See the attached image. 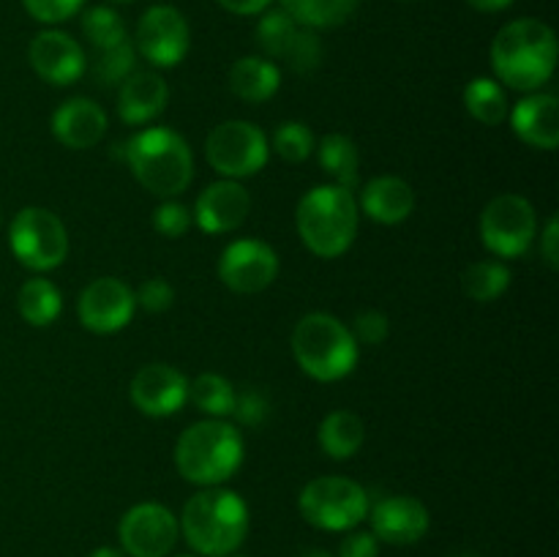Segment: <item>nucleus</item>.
Masks as SVG:
<instances>
[{
	"instance_id": "473e14b6",
	"label": "nucleus",
	"mask_w": 559,
	"mask_h": 557,
	"mask_svg": "<svg viewBox=\"0 0 559 557\" xmlns=\"http://www.w3.org/2000/svg\"><path fill=\"white\" fill-rule=\"evenodd\" d=\"M134 63H136V49H134V42L129 38V42L118 44V47L96 52V58H93V66H91V74L98 85L112 87V85H120V82L134 71Z\"/></svg>"
},
{
	"instance_id": "f8f14e48",
	"label": "nucleus",
	"mask_w": 559,
	"mask_h": 557,
	"mask_svg": "<svg viewBox=\"0 0 559 557\" xmlns=\"http://www.w3.org/2000/svg\"><path fill=\"white\" fill-rule=\"evenodd\" d=\"M178 535V517L162 502H136L118 524L120 546L129 557H167Z\"/></svg>"
},
{
	"instance_id": "7c9ffc66",
	"label": "nucleus",
	"mask_w": 559,
	"mask_h": 557,
	"mask_svg": "<svg viewBox=\"0 0 559 557\" xmlns=\"http://www.w3.org/2000/svg\"><path fill=\"white\" fill-rule=\"evenodd\" d=\"M511 284V271L500 260H478L464 271L462 289L467 298L478 304H491L500 298Z\"/></svg>"
},
{
	"instance_id": "4c0bfd02",
	"label": "nucleus",
	"mask_w": 559,
	"mask_h": 557,
	"mask_svg": "<svg viewBox=\"0 0 559 557\" xmlns=\"http://www.w3.org/2000/svg\"><path fill=\"white\" fill-rule=\"evenodd\" d=\"M353 336L355 342H364V344H380L388 339V331H391V325H388V317L382 315V311L377 309H369V311H360L358 317H355L353 322Z\"/></svg>"
},
{
	"instance_id": "2eb2a0df",
	"label": "nucleus",
	"mask_w": 559,
	"mask_h": 557,
	"mask_svg": "<svg viewBox=\"0 0 559 557\" xmlns=\"http://www.w3.org/2000/svg\"><path fill=\"white\" fill-rule=\"evenodd\" d=\"M136 311L134 289L115 276L93 278L76 300L80 322L91 333H118L131 322Z\"/></svg>"
},
{
	"instance_id": "9d476101",
	"label": "nucleus",
	"mask_w": 559,
	"mask_h": 557,
	"mask_svg": "<svg viewBox=\"0 0 559 557\" xmlns=\"http://www.w3.org/2000/svg\"><path fill=\"white\" fill-rule=\"evenodd\" d=\"M205 156L222 178H251L267 164L271 147L260 126L249 120H224L207 134Z\"/></svg>"
},
{
	"instance_id": "ea45409f",
	"label": "nucleus",
	"mask_w": 559,
	"mask_h": 557,
	"mask_svg": "<svg viewBox=\"0 0 559 557\" xmlns=\"http://www.w3.org/2000/svg\"><path fill=\"white\" fill-rule=\"evenodd\" d=\"M338 557H380V541L374 538V533L355 530L342 541Z\"/></svg>"
},
{
	"instance_id": "6ab92c4d",
	"label": "nucleus",
	"mask_w": 559,
	"mask_h": 557,
	"mask_svg": "<svg viewBox=\"0 0 559 557\" xmlns=\"http://www.w3.org/2000/svg\"><path fill=\"white\" fill-rule=\"evenodd\" d=\"M249 211L251 197L246 186L238 183V180L222 178L202 189L191 216H194L197 227L202 233L222 235L238 229L246 222V216H249Z\"/></svg>"
},
{
	"instance_id": "a878e982",
	"label": "nucleus",
	"mask_w": 559,
	"mask_h": 557,
	"mask_svg": "<svg viewBox=\"0 0 559 557\" xmlns=\"http://www.w3.org/2000/svg\"><path fill=\"white\" fill-rule=\"evenodd\" d=\"M16 309H20L22 320L27 325L47 328L63 311V295L49 278H27L20 287V295H16Z\"/></svg>"
},
{
	"instance_id": "09e8293b",
	"label": "nucleus",
	"mask_w": 559,
	"mask_h": 557,
	"mask_svg": "<svg viewBox=\"0 0 559 557\" xmlns=\"http://www.w3.org/2000/svg\"><path fill=\"white\" fill-rule=\"evenodd\" d=\"M180 557H197V555H180Z\"/></svg>"
},
{
	"instance_id": "f3484780",
	"label": "nucleus",
	"mask_w": 559,
	"mask_h": 557,
	"mask_svg": "<svg viewBox=\"0 0 559 557\" xmlns=\"http://www.w3.org/2000/svg\"><path fill=\"white\" fill-rule=\"evenodd\" d=\"M33 71L49 85H74L87 69L85 49L63 31H41L27 47Z\"/></svg>"
},
{
	"instance_id": "49530a36",
	"label": "nucleus",
	"mask_w": 559,
	"mask_h": 557,
	"mask_svg": "<svg viewBox=\"0 0 559 557\" xmlns=\"http://www.w3.org/2000/svg\"><path fill=\"white\" fill-rule=\"evenodd\" d=\"M109 3H115V5H120V3H131V0H109Z\"/></svg>"
},
{
	"instance_id": "20e7f679",
	"label": "nucleus",
	"mask_w": 559,
	"mask_h": 557,
	"mask_svg": "<svg viewBox=\"0 0 559 557\" xmlns=\"http://www.w3.org/2000/svg\"><path fill=\"white\" fill-rule=\"evenodd\" d=\"M243 437L238 426L224 418H207L191 424L175 446V467L189 484L222 486L243 464Z\"/></svg>"
},
{
	"instance_id": "4be33fe9",
	"label": "nucleus",
	"mask_w": 559,
	"mask_h": 557,
	"mask_svg": "<svg viewBox=\"0 0 559 557\" xmlns=\"http://www.w3.org/2000/svg\"><path fill=\"white\" fill-rule=\"evenodd\" d=\"M169 87L156 71H131L118 91V115L123 123L140 126L151 123L153 118L167 109Z\"/></svg>"
},
{
	"instance_id": "37998d69",
	"label": "nucleus",
	"mask_w": 559,
	"mask_h": 557,
	"mask_svg": "<svg viewBox=\"0 0 559 557\" xmlns=\"http://www.w3.org/2000/svg\"><path fill=\"white\" fill-rule=\"evenodd\" d=\"M513 0H467V5H473L475 11H484V14H495V11H506Z\"/></svg>"
},
{
	"instance_id": "393cba45",
	"label": "nucleus",
	"mask_w": 559,
	"mask_h": 557,
	"mask_svg": "<svg viewBox=\"0 0 559 557\" xmlns=\"http://www.w3.org/2000/svg\"><path fill=\"white\" fill-rule=\"evenodd\" d=\"M317 440H320L322 451L328 457L344 462V459H353L360 451V446H364L366 424L353 410H333V413L322 418Z\"/></svg>"
},
{
	"instance_id": "6e6552de",
	"label": "nucleus",
	"mask_w": 559,
	"mask_h": 557,
	"mask_svg": "<svg viewBox=\"0 0 559 557\" xmlns=\"http://www.w3.org/2000/svg\"><path fill=\"white\" fill-rule=\"evenodd\" d=\"M9 244L16 260L31 271H52L69 254V233L58 213L47 208L27 205L14 216L9 227Z\"/></svg>"
},
{
	"instance_id": "a19ab883",
	"label": "nucleus",
	"mask_w": 559,
	"mask_h": 557,
	"mask_svg": "<svg viewBox=\"0 0 559 557\" xmlns=\"http://www.w3.org/2000/svg\"><path fill=\"white\" fill-rule=\"evenodd\" d=\"M540 254H544L546 265H549L551 271H557L559 268V218L557 216H549V222H546L544 235H540Z\"/></svg>"
},
{
	"instance_id": "f257e3e1",
	"label": "nucleus",
	"mask_w": 559,
	"mask_h": 557,
	"mask_svg": "<svg viewBox=\"0 0 559 557\" xmlns=\"http://www.w3.org/2000/svg\"><path fill=\"white\" fill-rule=\"evenodd\" d=\"M491 69L513 91L535 93L557 69L555 31L533 16L508 22L491 42Z\"/></svg>"
},
{
	"instance_id": "412c9836",
	"label": "nucleus",
	"mask_w": 559,
	"mask_h": 557,
	"mask_svg": "<svg viewBox=\"0 0 559 557\" xmlns=\"http://www.w3.org/2000/svg\"><path fill=\"white\" fill-rule=\"evenodd\" d=\"M513 134L538 151H557L559 145V98L551 93H530L508 112Z\"/></svg>"
},
{
	"instance_id": "ddd939ff",
	"label": "nucleus",
	"mask_w": 559,
	"mask_h": 557,
	"mask_svg": "<svg viewBox=\"0 0 559 557\" xmlns=\"http://www.w3.org/2000/svg\"><path fill=\"white\" fill-rule=\"evenodd\" d=\"M191 44L189 22L175 5H151L136 22L134 49L156 69H175Z\"/></svg>"
},
{
	"instance_id": "58836bf2",
	"label": "nucleus",
	"mask_w": 559,
	"mask_h": 557,
	"mask_svg": "<svg viewBox=\"0 0 559 557\" xmlns=\"http://www.w3.org/2000/svg\"><path fill=\"white\" fill-rule=\"evenodd\" d=\"M229 415H235L243 426H260L267 418V399L260 391L235 393V407Z\"/></svg>"
},
{
	"instance_id": "a211bd4d",
	"label": "nucleus",
	"mask_w": 559,
	"mask_h": 557,
	"mask_svg": "<svg viewBox=\"0 0 559 557\" xmlns=\"http://www.w3.org/2000/svg\"><path fill=\"white\" fill-rule=\"evenodd\" d=\"M371 533L377 541H385L391 546L418 544L429 533V508L409 495H391L385 500L369 508Z\"/></svg>"
},
{
	"instance_id": "bb28decb",
	"label": "nucleus",
	"mask_w": 559,
	"mask_h": 557,
	"mask_svg": "<svg viewBox=\"0 0 559 557\" xmlns=\"http://www.w3.org/2000/svg\"><path fill=\"white\" fill-rule=\"evenodd\" d=\"M317 158H320L322 169L336 180V186L353 191L358 186V169H360V153L358 145L349 140L347 134H325L317 147Z\"/></svg>"
},
{
	"instance_id": "dca6fc26",
	"label": "nucleus",
	"mask_w": 559,
	"mask_h": 557,
	"mask_svg": "<svg viewBox=\"0 0 559 557\" xmlns=\"http://www.w3.org/2000/svg\"><path fill=\"white\" fill-rule=\"evenodd\" d=\"M131 402L151 418L175 415L189 399V380L169 364H147L131 380Z\"/></svg>"
},
{
	"instance_id": "5701e85b",
	"label": "nucleus",
	"mask_w": 559,
	"mask_h": 557,
	"mask_svg": "<svg viewBox=\"0 0 559 557\" xmlns=\"http://www.w3.org/2000/svg\"><path fill=\"white\" fill-rule=\"evenodd\" d=\"M358 208L377 224H399L415 211L413 186L396 175L371 178L360 191Z\"/></svg>"
},
{
	"instance_id": "9b49d317",
	"label": "nucleus",
	"mask_w": 559,
	"mask_h": 557,
	"mask_svg": "<svg viewBox=\"0 0 559 557\" xmlns=\"http://www.w3.org/2000/svg\"><path fill=\"white\" fill-rule=\"evenodd\" d=\"M257 42L267 60H284L295 74H311L322 63V44L311 27L298 25L287 11H265L257 25Z\"/></svg>"
},
{
	"instance_id": "c03bdc74",
	"label": "nucleus",
	"mask_w": 559,
	"mask_h": 557,
	"mask_svg": "<svg viewBox=\"0 0 559 557\" xmlns=\"http://www.w3.org/2000/svg\"><path fill=\"white\" fill-rule=\"evenodd\" d=\"M91 557H126L123 549H115V546H98V549H93Z\"/></svg>"
},
{
	"instance_id": "e433bc0d",
	"label": "nucleus",
	"mask_w": 559,
	"mask_h": 557,
	"mask_svg": "<svg viewBox=\"0 0 559 557\" xmlns=\"http://www.w3.org/2000/svg\"><path fill=\"white\" fill-rule=\"evenodd\" d=\"M134 300L136 306H142L151 315H162V311H167L175 304V289L167 278H147L134 293Z\"/></svg>"
},
{
	"instance_id": "0eeeda50",
	"label": "nucleus",
	"mask_w": 559,
	"mask_h": 557,
	"mask_svg": "<svg viewBox=\"0 0 559 557\" xmlns=\"http://www.w3.org/2000/svg\"><path fill=\"white\" fill-rule=\"evenodd\" d=\"M298 508L311 528L342 533L355 530L369 517V495L358 481L344 475H320L304 486Z\"/></svg>"
},
{
	"instance_id": "a18cd8bd",
	"label": "nucleus",
	"mask_w": 559,
	"mask_h": 557,
	"mask_svg": "<svg viewBox=\"0 0 559 557\" xmlns=\"http://www.w3.org/2000/svg\"><path fill=\"white\" fill-rule=\"evenodd\" d=\"M304 557H333V555H328V552H309V555Z\"/></svg>"
},
{
	"instance_id": "7ed1b4c3",
	"label": "nucleus",
	"mask_w": 559,
	"mask_h": 557,
	"mask_svg": "<svg viewBox=\"0 0 559 557\" xmlns=\"http://www.w3.org/2000/svg\"><path fill=\"white\" fill-rule=\"evenodd\" d=\"M115 147H118L115 156L129 164L134 178L151 194L164 197V200L183 194L194 178V156H191L189 142L173 129L153 126V129L136 131L134 137Z\"/></svg>"
},
{
	"instance_id": "2f4dec72",
	"label": "nucleus",
	"mask_w": 559,
	"mask_h": 557,
	"mask_svg": "<svg viewBox=\"0 0 559 557\" xmlns=\"http://www.w3.org/2000/svg\"><path fill=\"white\" fill-rule=\"evenodd\" d=\"M82 33L91 42V47L96 52H104V49H112L118 44L129 42V33H126L123 16L118 14L109 5H93L82 14Z\"/></svg>"
},
{
	"instance_id": "39448f33",
	"label": "nucleus",
	"mask_w": 559,
	"mask_h": 557,
	"mask_svg": "<svg viewBox=\"0 0 559 557\" xmlns=\"http://www.w3.org/2000/svg\"><path fill=\"white\" fill-rule=\"evenodd\" d=\"M360 208L349 189L336 183L314 186L306 191L295 211V224L306 249L322 260L342 257L358 235Z\"/></svg>"
},
{
	"instance_id": "1a4fd4ad",
	"label": "nucleus",
	"mask_w": 559,
	"mask_h": 557,
	"mask_svg": "<svg viewBox=\"0 0 559 557\" xmlns=\"http://www.w3.org/2000/svg\"><path fill=\"white\" fill-rule=\"evenodd\" d=\"M538 235V213L533 202L522 194L495 197L480 213V238L491 254L502 260L524 257Z\"/></svg>"
},
{
	"instance_id": "8fccbe9b",
	"label": "nucleus",
	"mask_w": 559,
	"mask_h": 557,
	"mask_svg": "<svg viewBox=\"0 0 559 557\" xmlns=\"http://www.w3.org/2000/svg\"><path fill=\"white\" fill-rule=\"evenodd\" d=\"M229 557H243V555H229Z\"/></svg>"
},
{
	"instance_id": "b1692460",
	"label": "nucleus",
	"mask_w": 559,
	"mask_h": 557,
	"mask_svg": "<svg viewBox=\"0 0 559 557\" xmlns=\"http://www.w3.org/2000/svg\"><path fill=\"white\" fill-rule=\"evenodd\" d=\"M278 87H282V71L273 60L260 55H246L229 69V91L249 104L267 102L276 96Z\"/></svg>"
},
{
	"instance_id": "c756f323",
	"label": "nucleus",
	"mask_w": 559,
	"mask_h": 557,
	"mask_svg": "<svg viewBox=\"0 0 559 557\" xmlns=\"http://www.w3.org/2000/svg\"><path fill=\"white\" fill-rule=\"evenodd\" d=\"M235 393L238 391L233 388V382L222 375H213V371H205L189 382L191 404L211 418H227L233 413Z\"/></svg>"
},
{
	"instance_id": "f03ea898",
	"label": "nucleus",
	"mask_w": 559,
	"mask_h": 557,
	"mask_svg": "<svg viewBox=\"0 0 559 557\" xmlns=\"http://www.w3.org/2000/svg\"><path fill=\"white\" fill-rule=\"evenodd\" d=\"M180 535L200 557H229L249 535V506L222 486H205L189 497L178 519Z\"/></svg>"
},
{
	"instance_id": "423d86ee",
	"label": "nucleus",
	"mask_w": 559,
	"mask_h": 557,
	"mask_svg": "<svg viewBox=\"0 0 559 557\" xmlns=\"http://www.w3.org/2000/svg\"><path fill=\"white\" fill-rule=\"evenodd\" d=\"M293 355L300 369L320 382H336L358 364V342L353 331L325 311H311L295 325Z\"/></svg>"
},
{
	"instance_id": "c85d7f7f",
	"label": "nucleus",
	"mask_w": 559,
	"mask_h": 557,
	"mask_svg": "<svg viewBox=\"0 0 559 557\" xmlns=\"http://www.w3.org/2000/svg\"><path fill=\"white\" fill-rule=\"evenodd\" d=\"M464 109L484 126H500L511 112L506 91L491 76H475L473 82H467V87H464Z\"/></svg>"
},
{
	"instance_id": "f704fd0d",
	"label": "nucleus",
	"mask_w": 559,
	"mask_h": 557,
	"mask_svg": "<svg viewBox=\"0 0 559 557\" xmlns=\"http://www.w3.org/2000/svg\"><path fill=\"white\" fill-rule=\"evenodd\" d=\"M191 211L178 200H164L162 205L153 211V227L164 235V238H180L186 229L191 227Z\"/></svg>"
},
{
	"instance_id": "4468645a",
	"label": "nucleus",
	"mask_w": 559,
	"mask_h": 557,
	"mask_svg": "<svg viewBox=\"0 0 559 557\" xmlns=\"http://www.w3.org/2000/svg\"><path fill=\"white\" fill-rule=\"evenodd\" d=\"M278 276V254L265 240L240 238L222 251L218 278L238 295H254L271 287Z\"/></svg>"
},
{
	"instance_id": "c9c22d12",
	"label": "nucleus",
	"mask_w": 559,
	"mask_h": 557,
	"mask_svg": "<svg viewBox=\"0 0 559 557\" xmlns=\"http://www.w3.org/2000/svg\"><path fill=\"white\" fill-rule=\"evenodd\" d=\"M22 5H25V11L36 22L58 25V22H66L74 14H80L85 0H22Z\"/></svg>"
},
{
	"instance_id": "cd10ccee",
	"label": "nucleus",
	"mask_w": 559,
	"mask_h": 557,
	"mask_svg": "<svg viewBox=\"0 0 559 557\" xmlns=\"http://www.w3.org/2000/svg\"><path fill=\"white\" fill-rule=\"evenodd\" d=\"M360 0H282V11H287L298 25L311 31L338 27L355 14Z\"/></svg>"
},
{
	"instance_id": "aec40b11",
	"label": "nucleus",
	"mask_w": 559,
	"mask_h": 557,
	"mask_svg": "<svg viewBox=\"0 0 559 557\" xmlns=\"http://www.w3.org/2000/svg\"><path fill=\"white\" fill-rule=\"evenodd\" d=\"M52 134L71 151H87L107 134V112L93 98H69L52 112Z\"/></svg>"
},
{
	"instance_id": "72a5a7b5",
	"label": "nucleus",
	"mask_w": 559,
	"mask_h": 557,
	"mask_svg": "<svg viewBox=\"0 0 559 557\" xmlns=\"http://www.w3.org/2000/svg\"><path fill=\"white\" fill-rule=\"evenodd\" d=\"M273 147L289 164H300L314 153V134L300 120H284L273 134Z\"/></svg>"
},
{
	"instance_id": "de8ad7c7",
	"label": "nucleus",
	"mask_w": 559,
	"mask_h": 557,
	"mask_svg": "<svg viewBox=\"0 0 559 557\" xmlns=\"http://www.w3.org/2000/svg\"><path fill=\"white\" fill-rule=\"evenodd\" d=\"M456 557H478V555H456Z\"/></svg>"
},
{
	"instance_id": "79ce46f5",
	"label": "nucleus",
	"mask_w": 559,
	"mask_h": 557,
	"mask_svg": "<svg viewBox=\"0 0 559 557\" xmlns=\"http://www.w3.org/2000/svg\"><path fill=\"white\" fill-rule=\"evenodd\" d=\"M222 9L233 11V14L240 16H254V14H265L271 9L273 0H216Z\"/></svg>"
}]
</instances>
